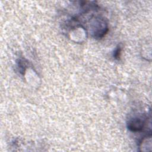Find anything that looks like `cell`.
<instances>
[{
    "instance_id": "3957f363",
    "label": "cell",
    "mask_w": 152,
    "mask_h": 152,
    "mask_svg": "<svg viewBox=\"0 0 152 152\" xmlns=\"http://www.w3.org/2000/svg\"><path fill=\"white\" fill-rule=\"evenodd\" d=\"M121 47L120 45H118L113 52V57L116 59H119L121 56Z\"/></svg>"
},
{
    "instance_id": "6da1fadb",
    "label": "cell",
    "mask_w": 152,
    "mask_h": 152,
    "mask_svg": "<svg viewBox=\"0 0 152 152\" xmlns=\"http://www.w3.org/2000/svg\"><path fill=\"white\" fill-rule=\"evenodd\" d=\"M147 122V116L145 114L135 113L128 119L127 127L132 132H139L142 130Z\"/></svg>"
},
{
    "instance_id": "7a4b0ae2",
    "label": "cell",
    "mask_w": 152,
    "mask_h": 152,
    "mask_svg": "<svg viewBox=\"0 0 152 152\" xmlns=\"http://www.w3.org/2000/svg\"><path fill=\"white\" fill-rule=\"evenodd\" d=\"M93 24L91 29L93 37L96 39H100L103 37L108 30L107 23L103 18L96 17Z\"/></svg>"
}]
</instances>
